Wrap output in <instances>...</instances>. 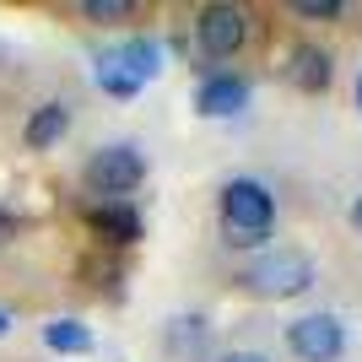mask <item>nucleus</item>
I'll return each instance as SVG.
<instances>
[{
	"label": "nucleus",
	"instance_id": "f257e3e1",
	"mask_svg": "<svg viewBox=\"0 0 362 362\" xmlns=\"http://www.w3.org/2000/svg\"><path fill=\"white\" fill-rule=\"evenodd\" d=\"M276 233V195L259 179L222 184V243L227 249H265Z\"/></svg>",
	"mask_w": 362,
	"mask_h": 362
},
{
	"label": "nucleus",
	"instance_id": "f03ea898",
	"mask_svg": "<svg viewBox=\"0 0 362 362\" xmlns=\"http://www.w3.org/2000/svg\"><path fill=\"white\" fill-rule=\"evenodd\" d=\"M238 287L249 298H265V303L303 298V292L314 287V259L303 255V249H259L238 271Z\"/></svg>",
	"mask_w": 362,
	"mask_h": 362
},
{
	"label": "nucleus",
	"instance_id": "7ed1b4c3",
	"mask_svg": "<svg viewBox=\"0 0 362 362\" xmlns=\"http://www.w3.org/2000/svg\"><path fill=\"white\" fill-rule=\"evenodd\" d=\"M81 179H87L92 195H103V200H130L141 189V179H146V151L136 141H108V146H98L87 157Z\"/></svg>",
	"mask_w": 362,
	"mask_h": 362
},
{
	"label": "nucleus",
	"instance_id": "20e7f679",
	"mask_svg": "<svg viewBox=\"0 0 362 362\" xmlns=\"http://www.w3.org/2000/svg\"><path fill=\"white\" fill-rule=\"evenodd\" d=\"M249 44V11L233 0H211L195 11V49L200 60H233Z\"/></svg>",
	"mask_w": 362,
	"mask_h": 362
},
{
	"label": "nucleus",
	"instance_id": "39448f33",
	"mask_svg": "<svg viewBox=\"0 0 362 362\" xmlns=\"http://www.w3.org/2000/svg\"><path fill=\"white\" fill-rule=\"evenodd\" d=\"M287 351L298 362H341L346 351V325L335 314H303L287 325Z\"/></svg>",
	"mask_w": 362,
	"mask_h": 362
},
{
	"label": "nucleus",
	"instance_id": "423d86ee",
	"mask_svg": "<svg viewBox=\"0 0 362 362\" xmlns=\"http://www.w3.org/2000/svg\"><path fill=\"white\" fill-rule=\"evenodd\" d=\"M87 227L108 243V249H130V243H141V233H146V227H141V211L130 200H92Z\"/></svg>",
	"mask_w": 362,
	"mask_h": 362
},
{
	"label": "nucleus",
	"instance_id": "0eeeda50",
	"mask_svg": "<svg viewBox=\"0 0 362 362\" xmlns=\"http://www.w3.org/2000/svg\"><path fill=\"white\" fill-rule=\"evenodd\" d=\"M195 108L206 119H233V114H243V108H249V76H233V71L206 76L195 87Z\"/></svg>",
	"mask_w": 362,
	"mask_h": 362
},
{
	"label": "nucleus",
	"instance_id": "6e6552de",
	"mask_svg": "<svg viewBox=\"0 0 362 362\" xmlns=\"http://www.w3.org/2000/svg\"><path fill=\"white\" fill-rule=\"evenodd\" d=\"M287 81L298 92H330V81H335V60H330V49H319V44H298L287 54Z\"/></svg>",
	"mask_w": 362,
	"mask_h": 362
},
{
	"label": "nucleus",
	"instance_id": "1a4fd4ad",
	"mask_svg": "<svg viewBox=\"0 0 362 362\" xmlns=\"http://www.w3.org/2000/svg\"><path fill=\"white\" fill-rule=\"evenodd\" d=\"M65 136H71V108H65V103L33 108L28 124H22V146H28V151H49V146H60Z\"/></svg>",
	"mask_w": 362,
	"mask_h": 362
},
{
	"label": "nucleus",
	"instance_id": "9d476101",
	"mask_svg": "<svg viewBox=\"0 0 362 362\" xmlns=\"http://www.w3.org/2000/svg\"><path fill=\"white\" fill-rule=\"evenodd\" d=\"M44 346L60 351V357H87V351L98 346V335H92V325H81V319H49Z\"/></svg>",
	"mask_w": 362,
	"mask_h": 362
},
{
	"label": "nucleus",
	"instance_id": "9b49d317",
	"mask_svg": "<svg viewBox=\"0 0 362 362\" xmlns=\"http://www.w3.org/2000/svg\"><path fill=\"white\" fill-rule=\"evenodd\" d=\"M114 60H119L124 71H130L141 87H146L151 76L163 71V44H157V38H141V33H136V38H124V44L114 49Z\"/></svg>",
	"mask_w": 362,
	"mask_h": 362
},
{
	"label": "nucleus",
	"instance_id": "f8f14e48",
	"mask_svg": "<svg viewBox=\"0 0 362 362\" xmlns=\"http://www.w3.org/2000/svg\"><path fill=\"white\" fill-rule=\"evenodd\" d=\"M206 335H211V325H206L200 314H179V319H168V330H163V346L173 351V357H200Z\"/></svg>",
	"mask_w": 362,
	"mask_h": 362
},
{
	"label": "nucleus",
	"instance_id": "ddd939ff",
	"mask_svg": "<svg viewBox=\"0 0 362 362\" xmlns=\"http://www.w3.org/2000/svg\"><path fill=\"white\" fill-rule=\"evenodd\" d=\"M92 76H98V87L108 92V98H119V103H130V98H136L141 92V81L130 71H124L119 60H114V49H103V54H98V65H92Z\"/></svg>",
	"mask_w": 362,
	"mask_h": 362
},
{
	"label": "nucleus",
	"instance_id": "4468645a",
	"mask_svg": "<svg viewBox=\"0 0 362 362\" xmlns=\"http://www.w3.org/2000/svg\"><path fill=\"white\" fill-rule=\"evenodd\" d=\"M136 0H81L76 16L81 22H98V28H124V22H136Z\"/></svg>",
	"mask_w": 362,
	"mask_h": 362
},
{
	"label": "nucleus",
	"instance_id": "2eb2a0df",
	"mask_svg": "<svg viewBox=\"0 0 362 362\" xmlns=\"http://www.w3.org/2000/svg\"><path fill=\"white\" fill-rule=\"evenodd\" d=\"M287 11L303 16V22H341V16H346V6H341V0H292Z\"/></svg>",
	"mask_w": 362,
	"mask_h": 362
},
{
	"label": "nucleus",
	"instance_id": "dca6fc26",
	"mask_svg": "<svg viewBox=\"0 0 362 362\" xmlns=\"http://www.w3.org/2000/svg\"><path fill=\"white\" fill-rule=\"evenodd\" d=\"M216 362H271V357H265V351H222Z\"/></svg>",
	"mask_w": 362,
	"mask_h": 362
},
{
	"label": "nucleus",
	"instance_id": "f3484780",
	"mask_svg": "<svg viewBox=\"0 0 362 362\" xmlns=\"http://www.w3.org/2000/svg\"><path fill=\"white\" fill-rule=\"evenodd\" d=\"M11 233H16V216H11V211H0V243H11Z\"/></svg>",
	"mask_w": 362,
	"mask_h": 362
},
{
	"label": "nucleus",
	"instance_id": "a211bd4d",
	"mask_svg": "<svg viewBox=\"0 0 362 362\" xmlns=\"http://www.w3.org/2000/svg\"><path fill=\"white\" fill-rule=\"evenodd\" d=\"M351 227H357V233H362V195L351 200Z\"/></svg>",
	"mask_w": 362,
	"mask_h": 362
},
{
	"label": "nucleus",
	"instance_id": "6ab92c4d",
	"mask_svg": "<svg viewBox=\"0 0 362 362\" xmlns=\"http://www.w3.org/2000/svg\"><path fill=\"white\" fill-rule=\"evenodd\" d=\"M11 335V308H0V341Z\"/></svg>",
	"mask_w": 362,
	"mask_h": 362
},
{
	"label": "nucleus",
	"instance_id": "aec40b11",
	"mask_svg": "<svg viewBox=\"0 0 362 362\" xmlns=\"http://www.w3.org/2000/svg\"><path fill=\"white\" fill-rule=\"evenodd\" d=\"M357 108H362V76H357Z\"/></svg>",
	"mask_w": 362,
	"mask_h": 362
}]
</instances>
